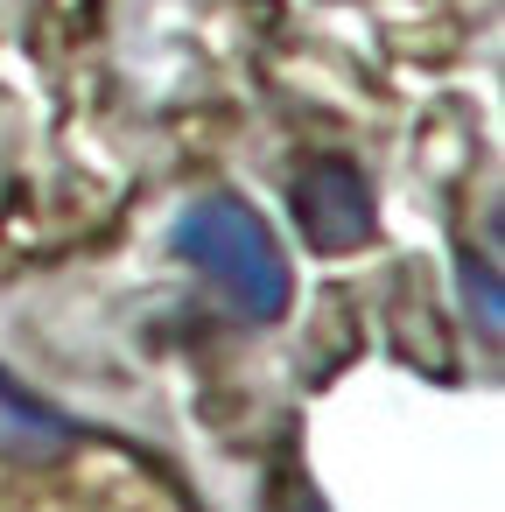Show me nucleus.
<instances>
[{"label": "nucleus", "instance_id": "1", "mask_svg": "<svg viewBox=\"0 0 505 512\" xmlns=\"http://www.w3.org/2000/svg\"><path fill=\"white\" fill-rule=\"evenodd\" d=\"M169 246H176V260H190L232 302V316H246V323H281L288 316V302H295L288 253H281V239L267 232V218L246 197H225V190L197 197L176 218Z\"/></svg>", "mask_w": 505, "mask_h": 512}, {"label": "nucleus", "instance_id": "2", "mask_svg": "<svg viewBox=\"0 0 505 512\" xmlns=\"http://www.w3.org/2000/svg\"><path fill=\"white\" fill-rule=\"evenodd\" d=\"M295 225H302V246L337 260V253H358L379 225V204H372V183L358 162L344 155H309L295 169Z\"/></svg>", "mask_w": 505, "mask_h": 512}, {"label": "nucleus", "instance_id": "3", "mask_svg": "<svg viewBox=\"0 0 505 512\" xmlns=\"http://www.w3.org/2000/svg\"><path fill=\"white\" fill-rule=\"evenodd\" d=\"M78 449V421L0 365V463H57Z\"/></svg>", "mask_w": 505, "mask_h": 512}, {"label": "nucleus", "instance_id": "4", "mask_svg": "<svg viewBox=\"0 0 505 512\" xmlns=\"http://www.w3.org/2000/svg\"><path fill=\"white\" fill-rule=\"evenodd\" d=\"M456 274H463V302H477V330L498 344V330H505V295H498L491 260H484V253H463V260H456Z\"/></svg>", "mask_w": 505, "mask_h": 512}]
</instances>
